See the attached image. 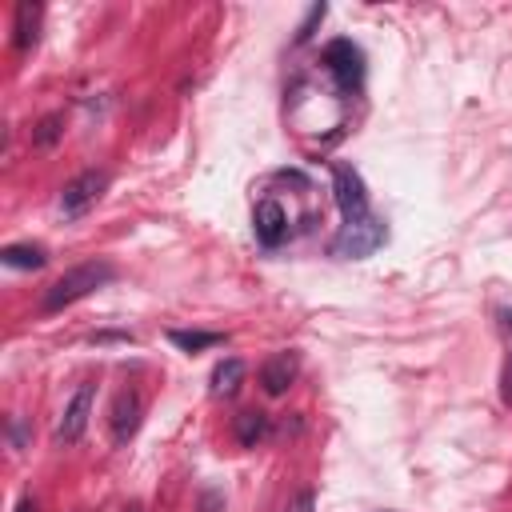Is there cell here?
<instances>
[{
  "label": "cell",
  "instance_id": "17",
  "mask_svg": "<svg viewBox=\"0 0 512 512\" xmlns=\"http://www.w3.org/2000/svg\"><path fill=\"white\" fill-rule=\"evenodd\" d=\"M500 400L512 404V356L504 360V372H500Z\"/></svg>",
  "mask_w": 512,
  "mask_h": 512
},
{
  "label": "cell",
  "instance_id": "20",
  "mask_svg": "<svg viewBox=\"0 0 512 512\" xmlns=\"http://www.w3.org/2000/svg\"><path fill=\"white\" fill-rule=\"evenodd\" d=\"M500 320H504V328L512 332V308H504V312H500Z\"/></svg>",
  "mask_w": 512,
  "mask_h": 512
},
{
  "label": "cell",
  "instance_id": "7",
  "mask_svg": "<svg viewBox=\"0 0 512 512\" xmlns=\"http://www.w3.org/2000/svg\"><path fill=\"white\" fill-rule=\"evenodd\" d=\"M252 228H256V240L264 248H280V240L288 236V216L272 196H264L256 204V212H252Z\"/></svg>",
  "mask_w": 512,
  "mask_h": 512
},
{
  "label": "cell",
  "instance_id": "8",
  "mask_svg": "<svg viewBox=\"0 0 512 512\" xmlns=\"http://www.w3.org/2000/svg\"><path fill=\"white\" fill-rule=\"evenodd\" d=\"M140 412H144V404H140V396H136L132 388L116 392V400H112V416H108V424H112V440H116V444H128V440L136 436V428H140Z\"/></svg>",
  "mask_w": 512,
  "mask_h": 512
},
{
  "label": "cell",
  "instance_id": "4",
  "mask_svg": "<svg viewBox=\"0 0 512 512\" xmlns=\"http://www.w3.org/2000/svg\"><path fill=\"white\" fill-rule=\"evenodd\" d=\"M324 68L332 72L340 92H360V84H364V52L352 40H332L324 48Z\"/></svg>",
  "mask_w": 512,
  "mask_h": 512
},
{
  "label": "cell",
  "instance_id": "21",
  "mask_svg": "<svg viewBox=\"0 0 512 512\" xmlns=\"http://www.w3.org/2000/svg\"><path fill=\"white\" fill-rule=\"evenodd\" d=\"M124 512H144V508H140V504H128V508H124Z\"/></svg>",
  "mask_w": 512,
  "mask_h": 512
},
{
  "label": "cell",
  "instance_id": "10",
  "mask_svg": "<svg viewBox=\"0 0 512 512\" xmlns=\"http://www.w3.org/2000/svg\"><path fill=\"white\" fill-rule=\"evenodd\" d=\"M40 20H44V8H40V4H32V0H20V4H16V24H12V44H16V52L36 48V40H40Z\"/></svg>",
  "mask_w": 512,
  "mask_h": 512
},
{
  "label": "cell",
  "instance_id": "5",
  "mask_svg": "<svg viewBox=\"0 0 512 512\" xmlns=\"http://www.w3.org/2000/svg\"><path fill=\"white\" fill-rule=\"evenodd\" d=\"M332 192H336V204H340V212H344V224H360V220L372 216V208H368V188H364V180H360L356 168L336 164V168H332Z\"/></svg>",
  "mask_w": 512,
  "mask_h": 512
},
{
  "label": "cell",
  "instance_id": "18",
  "mask_svg": "<svg viewBox=\"0 0 512 512\" xmlns=\"http://www.w3.org/2000/svg\"><path fill=\"white\" fill-rule=\"evenodd\" d=\"M312 500H316V496H312V492L304 488V492H296V496H292V504H288V512H312Z\"/></svg>",
  "mask_w": 512,
  "mask_h": 512
},
{
  "label": "cell",
  "instance_id": "11",
  "mask_svg": "<svg viewBox=\"0 0 512 512\" xmlns=\"http://www.w3.org/2000/svg\"><path fill=\"white\" fill-rule=\"evenodd\" d=\"M240 380H244V360H236V356L220 360V364L212 368V396H224V400L236 396Z\"/></svg>",
  "mask_w": 512,
  "mask_h": 512
},
{
  "label": "cell",
  "instance_id": "19",
  "mask_svg": "<svg viewBox=\"0 0 512 512\" xmlns=\"http://www.w3.org/2000/svg\"><path fill=\"white\" fill-rule=\"evenodd\" d=\"M12 512H40V504H36V500H32V496H20V500H16V508H12Z\"/></svg>",
  "mask_w": 512,
  "mask_h": 512
},
{
  "label": "cell",
  "instance_id": "13",
  "mask_svg": "<svg viewBox=\"0 0 512 512\" xmlns=\"http://www.w3.org/2000/svg\"><path fill=\"white\" fill-rule=\"evenodd\" d=\"M264 436H268V416H264V412L248 408V412L236 416V440H240L244 448H256Z\"/></svg>",
  "mask_w": 512,
  "mask_h": 512
},
{
  "label": "cell",
  "instance_id": "2",
  "mask_svg": "<svg viewBox=\"0 0 512 512\" xmlns=\"http://www.w3.org/2000/svg\"><path fill=\"white\" fill-rule=\"evenodd\" d=\"M104 188H108V172H100V168H88V172L72 176L64 184V192H60V216L64 220H80L104 196Z\"/></svg>",
  "mask_w": 512,
  "mask_h": 512
},
{
  "label": "cell",
  "instance_id": "14",
  "mask_svg": "<svg viewBox=\"0 0 512 512\" xmlns=\"http://www.w3.org/2000/svg\"><path fill=\"white\" fill-rule=\"evenodd\" d=\"M168 340H172L176 348H184V352H200V348L224 344V336H220V332H184V328H172V332H168Z\"/></svg>",
  "mask_w": 512,
  "mask_h": 512
},
{
  "label": "cell",
  "instance_id": "1",
  "mask_svg": "<svg viewBox=\"0 0 512 512\" xmlns=\"http://www.w3.org/2000/svg\"><path fill=\"white\" fill-rule=\"evenodd\" d=\"M112 276H116V268H112L108 260H84V264L68 268V272L44 292V304H40V308H44V312H60V308H68V304L92 296L96 288H104Z\"/></svg>",
  "mask_w": 512,
  "mask_h": 512
},
{
  "label": "cell",
  "instance_id": "9",
  "mask_svg": "<svg viewBox=\"0 0 512 512\" xmlns=\"http://www.w3.org/2000/svg\"><path fill=\"white\" fill-rule=\"evenodd\" d=\"M296 372H300L296 352H276V356H268V360L260 364V388H264L268 396H284V392L292 388Z\"/></svg>",
  "mask_w": 512,
  "mask_h": 512
},
{
  "label": "cell",
  "instance_id": "16",
  "mask_svg": "<svg viewBox=\"0 0 512 512\" xmlns=\"http://www.w3.org/2000/svg\"><path fill=\"white\" fill-rule=\"evenodd\" d=\"M324 12H328L324 4H312V12H308V20H304V24H300V32H296V44H304V40L312 36V28H316V24L324 20Z\"/></svg>",
  "mask_w": 512,
  "mask_h": 512
},
{
  "label": "cell",
  "instance_id": "6",
  "mask_svg": "<svg viewBox=\"0 0 512 512\" xmlns=\"http://www.w3.org/2000/svg\"><path fill=\"white\" fill-rule=\"evenodd\" d=\"M92 384H80L76 392H72V400L64 404V412H60V424H56V440L60 444H76L80 436H84V428H88V416H92Z\"/></svg>",
  "mask_w": 512,
  "mask_h": 512
},
{
  "label": "cell",
  "instance_id": "15",
  "mask_svg": "<svg viewBox=\"0 0 512 512\" xmlns=\"http://www.w3.org/2000/svg\"><path fill=\"white\" fill-rule=\"evenodd\" d=\"M60 136H64V116H56V112L40 116L36 128H32V144H36V148H52Z\"/></svg>",
  "mask_w": 512,
  "mask_h": 512
},
{
  "label": "cell",
  "instance_id": "12",
  "mask_svg": "<svg viewBox=\"0 0 512 512\" xmlns=\"http://www.w3.org/2000/svg\"><path fill=\"white\" fill-rule=\"evenodd\" d=\"M0 260L8 264V268H44L48 264V252L40 248V244H8L4 252H0Z\"/></svg>",
  "mask_w": 512,
  "mask_h": 512
},
{
  "label": "cell",
  "instance_id": "3",
  "mask_svg": "<svg viewBox=\"0 0 512 512\" xmlns=\"http://www.w3.org/2000/svg\"><path fill=\"white\" fill-rule=\"evenodd\" d=\"M380 244H384V224H380V216H368V220L344 224V228L336 232L332 256H340V260H364V256H372Z\"/></svg>",
  "mask_w": 512,
  "mask_h": 512
}]
</instances>
